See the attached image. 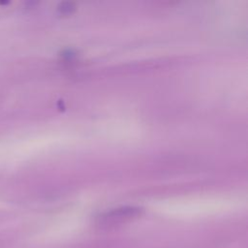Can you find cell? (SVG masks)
Instances as JSON below:
<instances>
[{"label":"cell","instance_id":"cell-1","mask_svg":"<svg viewBox=\"0 0 248 248\" xmlns=\"http://www.w3.org/2000/svg\"><path fill=\"white\" fill-rule=\"evenodd\" d=\"M140 212V208L139 207H122L102 215V217H100V222L108 223V222H115L117 220L122 221L125 218H130V217L139 215Z\"/></svg>","mask_w":248,"mask_h":248}]
</instances>
